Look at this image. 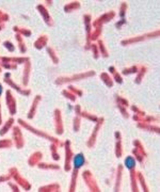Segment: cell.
<instances>
[{"label": "cell", "mask_w": 160, "mask_h": 192, "mask_svg": "<svg viewBox=\"0 0 160 192\" xmlns=\"http://www.w3.org/2000/svg\"><path fill=\"white\" fill-rule=\"evenodd\" d=\"M83 162H84V158H83V156L81 155V154H79V155H77L75 157L74 164L76 167H80L83 164Z\"/></svg>", "instance_id": "obj_1"}, {"label": "cell", "mask_w": 160, "mask_h": 192, "mask_svg": "<svg viewBox=\"0 0 160 192\" xmlns=\"http://www.w3.org/2000/svg\"><path fill=\"white\" fill-rule=\"evenodd\" d=\"M125 163H126L127 167H133V165H135V160H133L131 157H128V158L126 159V161H125Z\"/></svg>", "instance_id": "obj_2"}, {"label": "cell", "mask_w": 160, "mask_h": 192, "mask_svg": "<svg viewBox=\"0 0 160 192\" xmlns=\"http://www.w3.org/2000/svg\"><path fill=\"white\" fill-rule=\"evenodd\" d=\"M1 92H2V88H1V85H0V94H1Z\"/></svg>", "instance_id": "obj_3"}]
</instances>
